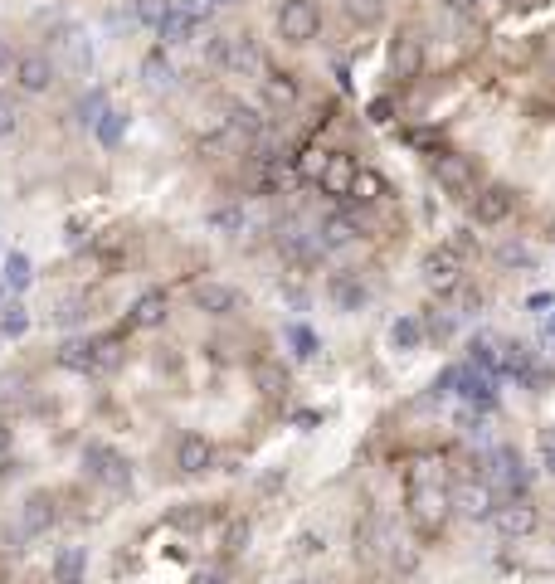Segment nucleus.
I'll return each instance as SVG.
<instances>
[{"label":"nucleus","mask_w":555,"mask_h":584,"mask_svg":"<svg viewBox=\"0 0 555 584\" xmlns=\"http://www.w3.org/2000/svg\"><path fill=\"white\" fill-rule=\"evenodd\" d=\"M166 10H171V0H137V20L151 25V30L161 25V15H166Z\"/></svg>","instance_id":"nucleus-41"},{"label":"nucleus","mask_w":555,"mask_h":584,"mask_svg":"<svg viewBox=\"0 0 555 584\" xmlns=\"http://www.w3.org/2000/svg\"><path fill=\"white\" fill-rule=\"evenodd\" d=\"M15 83H20L25 93H49L54 64H49L44 54H20V59H15Z\"/></svg>","instance_id":"nucleus-15"},{"label":"nucleus","mask_w":555,"mask_h":584,"mask_svg":"<svg viewBox=\"0 0 555 584\" xmlns=\"http://www.w3.org/2000/svg\"><path fill=\"white\" fill-rule=\"evenodd\" d=\"M555 297L551 292H536V297H531V302H526V307H531V312H546V307H551Z\"/></svg>","instance_id":"nucleus-48"},{"label":"nucleus","mask_w":555,"mask_h":584,"mask_svg":"<svg viewBox=\"0 0 555 584\" xmlns=\"http://www.w3.org/2000/svg\"><path fill=\"white\" fill-rule=\"evenodd\" d=\"M93 346H98V370H112V365L122 361V341L117 336H98Z\"/></svg>","instance_id":"nucleus-40"},{"label":"nucleus","mask_w":555,"mask_h":584,"mask_svg":"<svg viewBox=\"0 0 555 584\" xmlns=\"http://www.w3.org/2000/svg\"><path fill=\"white\" fill-rule=\"evenodd\" d=\"M351 195H356L361 205H370V200H380V195H385V181H380L375 171H366V166H356V181H351Z\"/></svg>","instance_id":"nucleus-32"},{"label":"nucleus","mask_w":555,"mask_h":584,"mask_svg":"<svg viewBox=\"0 0 555 584\" xmlns=\"http://www.w3.org/2000/svg\"><path fill=\"white\" fill-rule=\"evenodd\" d=\"M215 5H234V0H215Z\"/></svg>","instance_id":"nucleus-53"},{"label":"nucleus","mask_w":555,"mask_h":584,"mask_svg":"<svg viewBox=\"0 0 555 584\" xmlns=\"http://www.w3.org/2000/svg\"><path fill=\"white\" fill-rule=\"evenodd\" d=\"M512 205H517V195L507 185H482L478 200H473V219L478 224H502V219L512 215Z\"/></svg>","instance_id":"nucleus-13"},{"label":"nucleus","mask_w":555,"mask_h":584,"mask_svg":"<svg viewBox=\"0 0 555 584\" xmlns=\"http://www.w3.org/2000/svg\"><path fill=\"white\" fill-rule=\"evenodd\" d=\"M25 327H30L25 307H15V302H10V307H0V331H5V336H25Z\"/></svg>","instance_id":"nucleus-38"},{"label":"nucleus","mask_w":555,"mask_h":584,"mask_svg":"<svg viewBox=\"0 0 555 584\" xmlns=\"http://www.w3.org/2000/svg\"><path fill=\"white\" fill-rule=\"evenodd\" d=\"M492 492L497 497H526V482H531V473H526V463H521L517 448H497L492 453Z\"/></svg>","instance_id":"nucleus-6"},{"label":"nucleus","mask_w":555,"mask_h":584,"mask_svg":"<svg viewBox=\"0 0 555 584\" xmlns=\"http://www.w3.org/2000/svg\"><path fill=\"white\" fill-rule=\"evenodd\" d=\"M166 312H171L166 292H142V297H137V307H132V317H127V327H137V331L166 327Z\"/></svg>","instance_id":"nucleus-18"},{"label":"nucleus","mask_w":555,"mask_h":584,"mask_svg":"<svg viewBox=\"0 0 555 584\" xmlns=\"http://www.w3.org/2000/svg\"><path fill=\"white\" fill-rule=\"evenodd\" d=\"M419 64H424V49H419V39L414 35H400L395 44H390V69H395V78H414Z\"/></svg>","instance_id":"nucleus-23"},{"label":"nucleus","mask_w":555,"mask_h":584,"mask_svg":"<svg viewBox=\"0 0 555 584\" xmlns=\"http://www.w3.org/2000/svg\"><path fill=\"white\" fill-rule=\"evenodd\" d=\"M390 346H395V351H419V346H424V322H419V317H400V322L390 327Z\"/></svg>","instance_id":"nucleus-28"},{"label":"nucleus","mask_w":555,"mask_h":584,"mask_svg":"<svg viewBox=\"0 0 555 584\" xmlns=\"http://www.w3.org/2000/svg\"><path fill=\"white\" fill-rule=\"evenodd\" d=\"M254 385H259V395H268V400H283L288 395V370L278 361H254Z\"/></svg>","instance_id":"nucleus-25"},{"label":"nucleus","mask_w":555,"mask_h":584,"mask_svg":"<svg viewBox=\"0 0 555 584\" xmlns=\"http://www.w3.org/2000/svg\"><path fill=\"white\" fill-rule=\"evenodd\" d=\"M30 278H35V273H30V258H25V254H10V258H5V288H10V292H25V288H30Z\"/></svg>","instance_id":"nucleus-34"},{"label":"nucleus","mask_w":555,"mask_h":584,"mask_svg":"<svg viewBox=\"0 0 555 584\" xmlns=\"http://www.w3.org/2000/svg\"><path fill=\"white\" fill-rule=\"evenodd\" d=\"M351 181H356V161H351L346 151H327L322 166H317L322 195H351Z\"/></svg>","instance_id":"nucleus-11"},{"label":"nucleus","mask_w":555,"mask_h":584,"mask_svg":"<svg viewBox=\"0 0 555 584\" xmlns=\"http://www.w3.org/2000/svg\"><path fill=\"white\" fill-rule=\"evenodd\" d=\"M448 511H453L448 487L429 482L424 473L409 477V516H414V526H419V531H439V526L448 521Z\"/></svg>","instance_id":"nucleus-1"},{"label":"nucleus","mask_w":555,"mask_h":584,"mask_svg":"<svg viewBox=\"0 0 555 584\" xmlns=\"http://www.w3.org/2000/svg\"><path fill=\"white\" fill-rule=\"evenodd\" d=\"M171 521H176V526H185V531H195V526H205V521H210V511H200V507H185V511H176Z\"/></svg>","instance_id":"nucleus-44"},{"label":"nucleus","mask_w":555,"mask_h":584,"mask_svg":"<svg viewBox=\"0 0 555 584\" xmlns=\"http://www.w3.org/2000/svg\"><path fill=\"white\" fill-rule=\"evenodd\" d=\"M103 93H88V98H83V103H78V117H83V122H88V127H93V122H98V117H103Z\"/></svg>","instance_id":"nucleus-42"},{"label":"nucleus","mask_w":555,"mask_h":584,"mask_svg":"<svg viewBox=\"0 0 555 584\" xmlns=\"http://www.w3.org/2000/svg\"><path fill=\"white\" fill-rule=\"evenodd\" d=\"M83 468H88V477H93L103 492H127V487H132L127 458H122L117 448H108V443H88V448H83Z\"/></svg>","instance_id":"nucleus-2"},{"label":"nucleus","mask_w":555,"mask_h":584,"mask_svg":"<svg viewBox=\"0 0 555 584\" xmlns=\"http://www.w3.org/2000/svg\"><path fill=\"white\" fill-rule=\"evenodd\" d=\"M83 575H88V555L78 546H64L54 555V565H49V580L54 584H83Z\"/></svg>","instance_id":"nucleus-21"},{"label":"nucleus","mask_w":555,"mask_h":584,"mask_svg":"<svg viewBox=\"0 0 555 584\" xmlns=\"http://www.w3.org/2000/svg\"><path fill=\"white\" fill-rule=\"evenodd\" d=\"M551 234H555V219H551Z\"/></svg>","instance_id":"nucleus-55"},{"label":"nucleus","mask_w":555,"mask_h":584,"mask_svg":"<svg viewBox=\"0 0 555 584\" xmlns=\"http://www.w3.org/2000/svg\"><path fill=\"white\" fill-rule=\"evenodd\" d=\"M390 550H395V531H390V521H385V516H366V526H356V560L380 565Z\"/></svg>","instance_id":"nucleus-10"},{"label":"nucleus","mask_w":555,"mask_h":584,"mask_svg":"<svg viewBox=\"0 0 555 584\" xmlns=\"http://www.w3.org/2000/svg\"><path fill=\"white\" fill-rule=\"evenodd\" d=\"M59 365L74 370V375H98V346H93L88 336H69V341L59 346Z\"/></svg>","instance_id":"nucleus-16"},{"label":"nucleus","mask_w":555,"mask_h":584,"mask_svg":"<svg viewBox=\"0 0 555 584\" xmlns=\"http://www.w3.org/2000/svg\"><path fill=\"white\" fill-rule=\"evenodd\" d=\"M15 127H20V112L10 98H0V137H15Z\"/></svg>","instance_id":"nucleus-43"},{"label":"nucleus","mask_w":555,"mask_h":584,"mask_svg":"<svg viewBox=\"0 0 555 584\" xmlns=\"http://www.w3.org/2000/svg\"><path fill=\"white\" fill-rule=\"evenodd\" d=\"M195 307H200L205 317H229V312L239 307V292L229 288V283H200V288H195Z\"/></svg>","instance_id":"nucleus-17"},{"label":"nucleus","mask_w":555,"mask_h":584,"mask_svg":"<svg viewBox=\"0 0 555 584\" xmlns=\"http://www.w3.org/2000/svg\"><path fill=\"white\" fill-rule=\"evenodd\" d=\"M54 521H59V507H54V497H49V492H35V497L25 502V511H20V526H25V536H44Z\"/></svg>","instance_id":"nucleus-19"},{"label":"nucleus","mask_w":555,"mask_h":584,"mask_svg":"<svg viewBox=\"0 0 555 584\" xmlns=\"http://www.w3.org/2000/svg\"><path fill=\"white\" fill-rule=\"evenodd\" d=\"M356 234H361V224H356L351 215H327L322 219V229H317L322 249H351V244H356Z\"/></svg>","instance_id":"nucleus-22"},{"label":"nucleus","mask_w":555,"mask_h":584,"mask_svg":"<svg viewBox=\"0 0 555 584\" xmlns=\"http://www.w3.org/2000/svg\"><path fill=\"white\" fill-rule=\"evenodd\" d=\"M78 317H83V312H78V302H64V307L54 312V322H59V327H74Z\"/></svg>","instance_id":"nucleus-45"},{"label":"nucleus","mask_w":555,"mask_h":584,"mask_svg":"<svg viewBox=\"0 0 555 584\" xmlns=\"http://www.w3.org/2000/svg\"><path fill=\"white\" fill-rule=\"evenodd\" d=\"M142 78H147L151 88H176V64L166 59V49H151L147 59H142Z\"/></svg>","instance_id":"nucleus-27"},{"label":"nucleus","mask_w":555,"mask_h":584,"mask_svg":"<svg viewBox=\"0 0 555 584\" xmlns=\"http://www.w3.org/2000/svg\"><path fill=\"white\" fill-rule=\"evenodd\" d=\"M327 297H332L341 312H361V302H366V288H361V278H351V273H336L332 283H327Z\"/></svg>","instance_id":"nucleus-24"},{"label":"nucleus","mask_w":555,"mask_h":584,"mask_svg":"<svg viewBox=\"0 0 555 584\" xmlns=\"http://www.w3.org/2000/svg\"><path fill=\"white\" fill-rule=\"evenodd\" d=\"M244 224H249V219H244V210H239V205L210 210V229H215V234H229V239H234V234H244Z\"/></svg>","instance_id":"nucleus-31"},{"label":"nucleus","mask_w":555,"mask_h":584,"mask_svg":"<svg viewBox=\"0 0 555 584\" xmlns=\"http://www.w3.org/2000/svg\"><path fill=\"white\" fill-rule=\"evenodd\" d=\"M59 49H64V59H69V69L74 73L93 69V44L78 35V30H64V35H59Z\"/></svg>","instance_id":"nucleus-26"},{"label":"nucleus","mask_w":555,"mask_h":584,"mask_svg":"<svg viewBox=\"0 0 555 584\" xmlns=\"http://www.w3.org/2000/svg\"><path fill=\"white\" fill-rule=\"evenodd\" d=\"M224 137L229 142H244V146L263 142V117L254 108H244V103H234V108L224 112Z\"/></svg>","instance_id":"nucleus-14"},{"label":"nucleus","mask_w":555,"mask_h":584,"mask_svg":"<svg viewBox=\"0 0 555 584\" xmlns=\"http://www.w3.org/2000/svg\"><path fill=\"white\" fill-rule=\"evenodd\" d=\"M0 69H10V44L0 39Z\"/></svg>","instance_id":"nucleus-52"},{"label":"nucleus","mask_w":555,"mask_h":584,"mask_svg":"<svg viewBox=\"0 0 555 584\" xmlns=\"http://www.w3.org/2000/svg\"><path fill=\"white\" fill-rule=\"evenodd\" d=\"M346 10H351L361 25H375V20L385 15V0H346Z\"/></svg>","instance_id":"nucleus-39"},{"label":"nucleus","mask_w":555,"mask_h":584,"mask_svg":"<svg viewBox=\"0 0 555 584\" xmlns=\"http://www.w3.org/2000/svg\"><path fill=\"white\" fill-rule=\"evenodd\" d=\"M210 64H220L229 73H259L263 54L249 35H215L210 39Z\"/></svg>","instance_id":"nucleus-3"},{"label":"nucleus","mask_w":555,"mask_h":584,"mask_svg":"<svg viewBox=\"0 0 555 584\" xmlns=\"http://www.w3.org/2000/svg\"><path fill=\"white\" fill-rule=\"evenodd\" d=\"M546 341H551V346H555V331H551V336H546Z\"/></svg>","instance_id":"nucleus-54"},{"label":"nucleus","mask_w":555,"mask_h":584,"mask_svg":"<svg viewBox=\"0 0 555 584\" xmlns=\"http://www.w3.org/2000/svg\"><path fill=\"white\" fill-rule=\"evenodd\" d=\"M195 25H200V20H195V15H190L185 5H171V10L161 15L156 35L166 39V44H190V39H195Z\"/></svg>","instance_id":"nucleus-20"},{"label":"nucleus","mask_w":555,"mask_h":584,"mask_svg":"<svg viewBox=\"0 0 555 584\" xmlns=\"http://www.w3.org/2000/svg\"><path fill=\"white\" fill-rule=\"evenodd\" d=\"M195 584H224L220 570H205V575H195Z\"/></svg>","instance_id":"nucleus-51"},{"label":"nucleus","mask_w":555,"mask_h":584,"mask_svg":"<svg viewBox=\"0 0 555 584\" xmlns=\"http://www.w3.org/2000/svg\"><path fill=\"white\" fill-rule=\"evenodd\" d=\"M263 93H268V103H273V108H293L297 103V83L288 78V73L268 78V83H263Z\"/></svg>","instance_id":"nucleus-33"},{"label":"nucleus","mask_w":555,"mask_h":584,"mask_svg":"<svg viewBox=\"0 0 555 584\" xmlns=\"http://www.w3.org/2000/svg\"><path fill=\"white\" fill-rule=\"evenodd\" d=\"M487 521H492L507 541H521V536H531V531L541 526V516H536V507H531L526 497H507V502H497Z\"/></svg>","instance_id":"nucleus-7"},{"label":"nucleus","mask_w":555,"mask_h":584,"mask_svg":"<svg viewBox=\"0 0 555 584\" xmlns=\"http://www.w3.org/2000/svg\"><path fill=\"white\" fill-rule=\"evenodd\" d=\"M288 346H293L297 361H312V356H317V336L307 327H288Z\"/></svg>","instance_id":"nucleus-36"},{"label":"nucleus","mask_w":555,"mask_h":584,"mask_svg":"<svg viewBox=\"0 0 555 584\" xmlns=\"http://www.w3.org/2000/svg\"><path fill=\"white\" fill-rule=\"evenodd\" d=\"M444 307L453 312V317H473V312L482 307V292L468 288V283H458L453 292H444Z\"/></svg>","instance_id":"nucleus-29"},{"label":"nucleus","mask_w":555,"mask_h":584,"mask_svg":"<svg viewBox=\"0 0 555 584\" xmlns=\"http://www.w3.org/2000/svg\"><path fill=\"white\" fill-rule=\"evenodd\" d=\"M93 132H98V142H103V146H117V142H122V132H127V112L108 108L98 122H93Z\"/></svg>","instance_id":"nucleus-30"},{"label":"nucleus","mask_w":555,"mask_h":584,"mask_svg":"<svg viewBox=\"0 0 555 584\" xmlns=\"http://www.w3.org/2000/svg\"><path fill=\"white\" fill-rule=\"evenodd\" d=\"M448 497H453V511H463L468 521H487L492 507H497V492H492V482H487V477H468V482H458Z\"/></svg>","instance_id":"nucleus-9"},{"label":"nucleus","mask_w":555,"mask_h":584,"mask_svg":"<svg viewBox=\"0 0 555 584\" xmlns=\"http://www.w3.org/2000/svg\"><path fill=\"white\" fill-rule=\"evenodd\" d=\"M317 30H322V15H317L312 0H283L278 5V35L288 44H307V39H317Z\"/></svg>","instance_id":"nucleus-4"},{"label":"nucleus","mask_w":555,"mask_h":584,"mask_svg":"<svg viewBox=\"0 0 555 584\" xmlns=\"http://www.w3.org/2000/svg\"><path fill=\"white\" fill-rule=\"evenodd\" d=\"M419 278H424V288L429 292H453L458 283H463V263H458V254L453 249H429L424 254V263H419Z\"/></svg>","instance_id":"nucleus-8"},{"label":"nucleus","mask_w":555,"mask_h":584,"mask_svg":"<svg viewBox=\"0 0 555 584\" xmlns=\"http://www.w3.org/2000/svg\"><path fill=\"white\" fill-rule=\"evenodd\" d=\"M497 263H502V268H531L536 254H531L526 244H502V249H497Z\"/></svg>","instance_id":"nucleus-37"},{"label":"nucleus","mask_w":555,"mask_h":584,"mask_svg":"<svg viewBox=\"0 0 555 584\" xmlns=\"http://www.w3.org/2000/svg\"><path fill=\"white\" fill-rule=\"evenodd\" d=\"M448 10H453V15H468V10H478V0H444Z\"/></svg>","instance_id":"nucleus-49"},{"label":"nucleus","mask_w":555,"mask_h":584,"mask_svg":"<svg viewBox=\"0 0 555 584\" xmlns=\"http://www.w3.org/2000/svg\"><path fill=\"white\" fill-rule=\"evenodd\" d=\"M210 463H215V443L205 434H181V443H176V468L185 477H200Z\"/></svg>","instance_id":"nucleus-12"},{"label":"nucleus","mask_w":555,"mask_h":584,"mask_svg":"<svg viewBox=\"0 0 555 584\" xmlns=\"http://www.w3.org/2000/svg\"><path fill=\"white\" fill-rule=\"evenodd\" d=\"M15 395H20V375H5V380H0V404L15 400Z\"/></svg>","instance_id":"nucleus-46"},{"label":"nucleus","mask_w":555,"mask_h":584,"mask_svg":"<svg viewBox=\"0 0 555 584\" xmlns=\"http://www.w3.org/2000/svg\"><path fill=\"white\" fill-rule=\"evenodd\" d=\"M10 458V424H0V463Z\"/></svg>","instance_id":"nucleus-50"},{"label":"nucleus","mask_w":555,"mask_h":584,"mask_svg":"<svg viewBox=\"0 0 555 584\" xmlns=\"http://www.w3.org/2000/svg\"><path fill=\"white\" fill-rule=\"evenodd\" d=\"M453 327H458V317H453L448 307H439V312H429V322H424V336H434V341H448V336H453Z\"/></svg>","instance_id":"nucleus-35"},{"label":"nucleus","mask_w":555,"mask_h":584,"mask_svg":"<svg viewBox=\"0 0 555 584\" xmlns=\"http://www.w3.org/2000/svg\"><path fill=\"white\" fill-rule=\"evenodd\" d=\"M434 181L444 185L448 195H473L478 190V166L463 151H444V156H434Z\"/></svg>","instance_id":"nucleus-5"},{"label":"nucleus","mask_w":555,"mask_h":584,"mask_svg":"<svg viewBox=\"0 0 555 584\" xmlns=\"http://www.w3.org/2000/svg\"><path fill=\"white\" fill-rule=\"evenodd\" d=\"M322 546H327V541H317V536H297V555H317Z\"/></svg>","instance_id":"nucleus-47"}]
</instances>
